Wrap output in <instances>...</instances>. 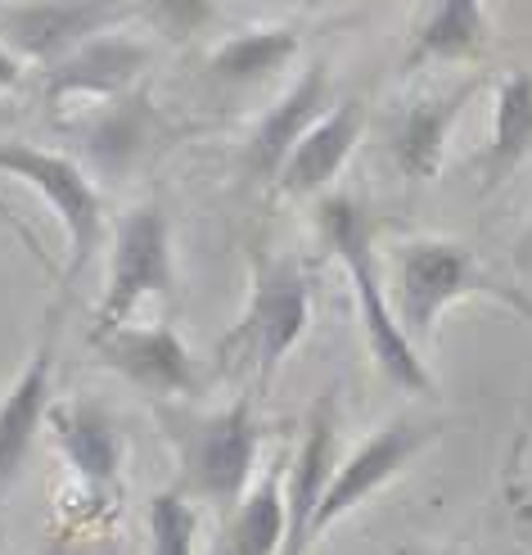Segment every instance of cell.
<instances>
[{"label":"cell","instance_id":"obj_14","mask_svg":"<svg viewBox=\"0 0 532 555\" xmlns=\"http://www.w3.org/2000/svg\"><path fill=\"white\" fill-rule=\"evenodd\" d=\"M334 469H339V411H334V393H325L307 411L298 452L285 475V502H289L285 555H307V546H312V524L334 483Z\"/></svg>","mask_w":532,"mask_h":555},{"label":"cell","instance_id":"obj_8","mask_svg":"<svg viewBox=\"0 0 532 555\" xmlns=\"http://www.w3.org/2000/svg\"><path fill=\"white\" fill-rule=\"evenodd\" d=\"M135 5L122 0H0V41H5L23 64L54 68L91 37L114 33Z\"/></svg>","mask_w":532,"mask_h":555},{"label":"cell","instance_id":"obj_5","mask_svg":"<svg viewBox=\"0 0 532 555\" xmlns=\"http://www.w3.org/2000/svg\"><path fill=\"white\" fill-rule=\"evenodd\" d=\"M0 172L33 185L41 199L54 208L68 240V267H64V294L77 285V275L91 267L95 248L104 240V199L100 181L91 177L87 163H77L73 154L46 150L33 141H0Z\"/></svg>","mask_w":532,"mask_h":555},{"label":"cell","instance_id":"obj_15","mask_svg":"<svg viewBox=\"0 0 532 555\" xmlns=\"http://www.w3.org/2000/svg\"><path fill=\"white\" fill-rule=\"evenodd\" d=\"M361 131H366V104L339 100L298 141V150L289 154V163L275 177V190L289 194V199H321V194L334 185V177L348 168L352 150L361 145Z\"/></svg>","mask_w":532,"mask_h":555},{"label":"cell","instance_id":"obj_16","mask_svg":"<svg viewBox=\"0 0 532 555\" xmlns=\"http://www.w3.org/2000/svg\"><path fill=\"white\" fill-rule=\"evenodd\" d=\"M483 81L469 77L452 91H438L425 95L402 108V118L388 131V150H393L398 172L411 181H433L442 172V158H446V141H452V127L465 114V104L479 95Z\"/></svg>","mask_w":532,"mask_h":555},{"label":"cell","instance_id":"obj_12","mask_svg":"<svg viewBox=\"0 0 532 555\" xmlns=\"http://www.w3.org/2000/svg\"><path fill=\"white\" fill-rule=\"evenodd\" d=\"M46 429L54 438V448H60V456L68 461L73 479L87 488V496L108 502L122 483V469H127V438H122L114 415H108V406L95 398L54 402Z\"/></svg>","mask_w":532,"mask_h":555},{"label":"cell","instance_id":"obj_24","mask_svg":"<svg viewBox=\"0 0 532 555\" xmlns=\"http://www.w3.org/2000/svg\"><path fill=\"white\" fill-rule=\"evenodd\" d=\"M510 519H515V533L519 542L532 546V483H510Z\"/></svg>","mask_w":532,"mask_h":555},{"label":"cell","instance_id":"obj_9","mask_svg":"<svg viewBox=\"0 0 532 555\" xmlns=\"http://www.w3.org/2000/svg\"><path fill=\"white\" fill-rule=\"evenodd\" d=\"M446 425L442 421H419V415H398V421H388L384 429H375L371 438H361V448L339 461L334 469V483L325 492V502L316 511V524H312V542L325 538L334 524L343 515H352L361 502H371L379 488L393 483L402 469L429 448V442L442 434Z\"/></svg>","mask_w":532,"mask_h":555},{"label":"cell","instance_id":"obj_19","mask_svg":"<svg viewBox=\"0 0 532 555\" xmlns=\"http://www.w3.org/2000/svg\"><path fill=\"white\" fill-rule=\"evenodd\" d=\"M302 50V37L294 27H248V33L226 37L208 54V77L226 91L262 87L275 73H285Z\"/></svg>","mask_w":532,"mask_h":555},{"label":"cell","instance_id":"obj_4","mask_svg":"<svg viewBox=\"0 0 532 555\" xmlns=\"http://www.w3.org/2000/svg\"><path fill=\"white\" fill-rule=\"evenodd\" d=\"M460 298H496L532 321V302L515 285L501 281V275H492L479 258H473V248H465L460 240L419 235V240H406L398 248L393 308H398L402 330L415 339V348L433 344V330H438L442 312Z\"/></svg>","mask_w":532,"mask_h":555},{"label":"cell","instance_id":"obj_10","mask_svg":"<svg viewBox=\"0 0 532 555\" xmlns=\"http://www.w3.org/2000/svg\"><path fill=\"white\" fill-rule=\"evenodd\" d=\"M60 325H64V298H60V308L46 317V330H41L33 357L23 362L14 384L0 393V502H5V496L14 492V483L23 479L27 461H33V452H37V438L50 425Z\"/></svg>","mask_w":532,"mask_h":555},{"label":"cell","instance_id":"obj_3","mask_svg":"<svg viewBox=\"0 0 532 555\" xmlns=\"http://www.w3.org/2000/svg\"><path fill=\"white\" fill-rule=\"evenodd\" d=\"M312 325V275L289 254L254 248L248 298L235 325L217 344V366L254 379V393H267L280 362L302 344Z\"/></svg>","mask_w":532,"mask_h":555},{"label":"cell","instance_id":"obj_20","mask_svg":"<svg viewBox=\"0 0 532 555\" xmlns=\"http://www.w3.org/2000/svg\"><path fill=\"white\" fill-rule=\"evenodd\" d=\"M528 158H532V73L515 68L496 81L492 135L483 150V190L510 181Z\"/></svg>","mask_w":532,"mask_h":555},{"label":"cell","instance_id":"obj_1","mask_svg":"<svg viewBox=\"0 0 532 555\" xmlns=\"http://www.w3.org/2000/svg\"><path fill=\"white\" fill-rule=\"evenodd\" d=\"M158 429L172 442L181 469V488L194 502L235 511L244 492L258 483V452H262V421L258 398L239 393L217 411H194L185 402H158Z\"/></svg>","mask_w":532,"mask_h":555},{"label":"cell","instance_id":"obj_22","mask_svg":"<svg viewBox=\"0 0 532 555\" xmlns=\"http://www.w3.org/2000/svg\"><path fill=\"white\" fill-rule=\"evenodd\" d=\"M150 555H194L199 551V502L185 488L150 496Z\"/></svg>","mask_w":532,"mask_h":555},{"label":"cell","instance_id":"obj_7","mask_svg":"<svg viewBox=\"0 0 532 555\" xmlns=\"http://www.w3.org/2000/svg\"><path fill=\"white\" fill-rule=\"evenodd\" d=\"M91 352L104 371L122 375L154 402H185L199 393V366L172 321L91 325Z\"/></svg>","mask_w":532,"mask_h":555},{"label":"cell","instance_id":"obj_17","mask_svg":"<svg viewBox=\"0 0 532 555\" xmlns=\"http://www.w3.org/2000/svg\"><path fill=\"white\" fill-rule=\"evenodd\" d=\"M91 108H95V118H91L87 135H81V141H87V158L108 177L131 172L158 141L163 114L145 100V91H131L122 100L91 104Z\"/></svg>","mask_w":532,"mask_h":555},{"label":"cell","instance_id":"obj_18","mask_svg":"<svg viewBox=\"0 0 532 555\" xmlns=\"http://www.w3.org/2000/svg\"><path fill=\"white\" fill-rule=\"evenodd\" d=\"M492 27L483 0H433L425 23L415 27L406 50V73H419L429 64H473L488 54Z\"/></svg>","mask_w":532,"mask_h":555},{"label":"cell","instance_id":"obj_21","mask_svg":"<svg viewBox=\"0 0 532 555\" xmlns=\"http://www.w3.org/2000/svg\"><path fill=\"white\" fill-rule=\"evenodd\" d=\"M285 542H289L285 479H280V469H271L231 511L226 533H221V555H285Z\"/></svg>","mask_w":532,"mask_h":555},{"label":"cell","instance_id":"obj_27","mask_svg":"<svg viewBox=\"0 0 532 555\" xmlns=\"http://www.w3.org/2000/svg\"><path fill=\"white\" fill-rule=\"evenodd\" d=\"M108 555H118V551H108Z\"/></svg>","mask_w":532,"mask_h":555},{"label":"cell","instance_id":"obj_23","mask_svg":"<svg viewBox=\"0 0 532 555\" xmlns=\"http://www.w3.org/2000/svg\"><path fill=\"white\" fill-rule=\"evenodd\" d=\"M135 10L154 23L167 41H194L212 23V0H135Z\"/></svg>","mask_w":532,"mask_h":555},{"label":"cell","instance_id":"obj_25","mask_svg":"<svg viewBox=\"0 0 532 555\" xmlns=\"http://www.w3.org/2000/svg\"><path fill=\"white\" fill-rule=\"evenodd\" d=\"M50 555H73V542H68V533H60V538H54Z\"/></svg>","mask_w":532,"mask_h":555},{"label":"cell","instance_id":"obj_2","mask_svg":"<svg viewBox=\"0 0 532 555\" xmlns=\"http://www.w3.org/2000/svg\"><path fill=\"white\" fill-rule=\"evenodd\" d=\"M316 231H321V244L343 262L348 281H352L361 335H366L375 366L398 388H406V393H419V398L433 393V375L425 366V357H419L415 339L402 330L393 298H388V289L379 281L375 231H371L366 208H361L356 199H348V194H321L316 199Z\"/></svg>","mask_w":532,"mask_h":555},{"label":"cell","instance_id":"obj_26","mask_svg":"<svg viewBox=\"0 0 532 555\" xmlns=\"http://www.w3.org/2000/svg\"><path fill=\"white\" fill-rule=\"evenodd\" d=\"M294 5H307V10H312V5H325V0H294Z\"/></svg>","mask_w":532,"mask_h":555},{"label":"cell","instance_id":"obj_13","mask_svg":"<svg viewBox=\"0 0 532 555\" xmlns=\"http://www.w3.org/2000/svg\"><path fill=\"white\" fill-rule=\"evenodd\" d=\"M339 104L334 100V81H329V64L316 60V64H307L294 81H289V91L280 95L267 114L254 122V131H248V141H244V168L254 181H271L280 177V168L289 163V154L298 150V141L307 131H312L329 108Z\"/></svg>","mask_w":532,"mask_h":555},{"label":"cell","instance_id":"obj_6","mask_svg":"<svg viewBox=\"0 0 532 555\" xmlns=\"http://www.w3.org/2000/svg\"><path fill=\"white\" fill-rule=\"evenodd\" d=\"M177 289V254H172V227H167L163 204H135L114 231L104 267V294L91 325H122L135 321L145 302L172 298Z\"/></svg>","mask_w":532,"mask_h":555},{"label":"cell","instance_id":"obj_11","mask_svg":"<svg viewBox=\"0 0 532 555\" xmlns=\"http://www.w3.org/2000/svg\"><path fill=\"white\" fill-rule=\"evenodd\" d=\"M154 64V46L140 41L122 27L114 33L91 37L81 50H73L64 64L46 68V104L64 108V104H108L140 91Z\"/></svg>","mask_w":532,"mask_h":555}]
</instances>
